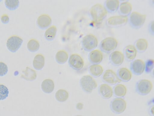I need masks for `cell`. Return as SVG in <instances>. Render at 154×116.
<instances>
[{"instance_id": "1", "label": "cell", "mask_w": 154, "mask_h": 116, "mask_svg": "<svg viewBox=\"0 0 154 116\" xmlns=\"http://www.w3.org/2000/svg\"><path fill=\"white\" fill-rule=\"evenodd\" d=\"M90 13L93 21L97 23L102 21L105 18L108 12L103 5L98 3L91 7Z\"/></svg>"}, {"instance_id": "2", "label": "cell", "mask_w": 154, "mask_h": 116, "mask_svg": "<svg viewBox=\"0 0 154 116\" xmlns=\"http://www.w3.org/2000/svg\"><path fill=\"white\" fill-rule=\"evenodd\" d=\"M146 19V15L138 12L133 11L128 17V21L130 26L134 29H139L144 24Z\"/></svg>"}, {"instance_id": "3", "label": "cell", "mask_w": 154, "mask_h": 116, "mask_svg": "<svg viewBox=\"0 0 154 116\" xmlns=\"http://www.w3.org/2000/svg\"><path fill=\"white\" fill-rule=\"evenodd\" d=\"M118 41L115 38L109 37L103 39L100 44V50L106 53H111L117 47Z\"/></svg>"}, {"instance_id": "4", "label": "cell", "mask_w": 154, "mask_h": 116, "mask_svg": "<svg viewBox=\"0 0 154 116\" xmlns=\"http://www.w3.org/2000/svg\"><path fill=\"white\" fill-rule=\"evenodd\" d=\"M152 82L147 79H143L138 81L135 85L137 92L142 95H146L149 94L153 88Z\"/></svg>"}, {"instance_id": "5", "label": "cell", "mask_w": 154, "mask_h": 116, "mask_svg": "<svg viewBox=\"0 0 154 116\" xmlns=\"http://www.w3.org/2000/svg\"><path fill=\"white\" fill-rule=\"evenodd\" d=\"M80 84L83 91L88 93H91L97 86V81L90 75L82 76L80 79Z\"/></svg>"}, {"instance_id": "6", "label": "cell", "mask_w": 154, "mask_h": 116, "mask_svg": "<svg viewBox=\"0 0 154 116\" xmlns=\"http://www.w3.org/2000/svg\"><path fill=\"white\" fill-rule=\"evenodd\" d=\"M82 44L85 50L91 51L95 49L98 46V39L94 34H88L83 37Z\"/></svg>"}, {"instance_id": "7", "label": "cell", "mask_w": 154, "mask_h": 116, "mask_svg": "<svg viewBox=\"0 0 154 116\" xmlns=\"http://www.w3.org/2000/svg\"><path fill=\"white\" fill-rule=\"evenodd\" d=\"M127 107L126 101L122 98L116 97L113 99L110 103V108L112 111L117 114L123 112Z\"/></svg>"}, {"instance_id": "8", "label": "cell", "mask_w": 154, "mask_h": 116, "mask_svg": "<svg viewBox=\"0 0 154 116\" xmlns=\"http://www.w3.org/2000/svg\"><path fill=\"white\" fill-rule=\"evenodd\" d=\"M128 17L121 15L111 16L107 19L106 23L110 27L122 26L125 25L128 21Z\"/></svg>"}, {"instance_id": "9", "label": "cell", "mask_w": 154, "mask_h": 116, "mask_svg": "<svg viewBox=\"0 0 154 116\" xmlns=\"http://www.w3.org/2000/svg\"><path fill=\"white\" fill-rule=\"evenodd\" d=\"M102 79L104 82L109 85L117 84L121 82L117 73L111 69L106 70L102 74Z\"/></svg>"}, {"instance_id": "10", "label": "cell", "mask_w": 154, "mask_h": 116, "mask_svg": "<svg viewBox=\"0 0 154 116\" xmlns=\"http://www.w3.org/2000/svg\"><path fill=\"white\" fill-rule=\"evenodd\" d=\"M23 41L22 39L18 36L12 35L9 37L7 40L6 46L9 51L14 53L20 48Z\"/></svg>"}, {"instance_id": "11", "label": "cell", "mask_w": 154, "mask_h": 116, "mask_svg": "<svg viewBox=\"0 0 154 116\" xmlns=\"http://www.w3.org/2000/svg\"><path fill=\"white\" fill-rule=\"evenodd\" d=\"M130 67L132 73L136 75H140L145 71V62L140 59L134 60L132 61Z\"/></svg>"}, {"instance_id": "12", "label": "cell", "mask_w": 154, "mask_h": 116, "mask_svg": "<svg viewBox=\"0 0 154 116\" xmlns=\"http://www.w3.org/2000/svg\"><path fill=\"white\" fill-rule=\"evenodd\" d=\"M69 66L74 69L79 70L81 69L84 65V62L82 58L77 54H73L70 55L69 60Z\"/></svg>"}, {"instance_id": "13", "label": "cell", "mask_w": 154, "mask_h": 116, "mask_svg": "<svg viewBox=\"0 0 154 116\" xmlns=\"http://www.w3.org/2000/svg\"><path fill=\"white\" fill-rule=\"evenodd\" d=\"M125 56L123 53L119 50L114 51L109 55V60L111 63L115 66H119L124 62Z\"/></svg>"}, {"instance_id": "14", "label": "cell", "mask_w": 154, "mask_h": 116, "mask_svg": "<svg viewBox=\"0 0 154 116\" xmlns=\"http://www.w3.org/2000/svg\"><path fill=\"white\" fill-rule=\"evenodd\" d=\"M98 92L101 97L105 99L110 98L113 94V89L109 85L106 83L100 85Z\"/></svg>"}, {"instance_id": "15", "label": "cell", "mask_w": 154, "mask_h": 116, "mask_svg": "<svg viewBox=\"0 0 154 116\" xmlns=\"http://www.w3.org/2000/svg\"><path fill=\"white\" fill-rule=\"evenodd\" d=\"M137 51L134 45L129 44L127 45L124 50L125 57L129 61H132L135 60Z\"/></svg>"}, {"instance_id": "16", "label": "cell", "mask_w": 154, "mask_h": 116, "mask_svg": "<svg viewBox=\"0 0 154 116\" xmlns=\"http://www.w3.org/2000/svg\"><path fill=\"white\" fill-rule=\"evenodd\" d=\"M89 59L92 64H99L103 59V52L100 50L95 49L90 51Z\"/></svg>"}, {"instance_id": "17", "label": "cell", "mask_w": 154, "mask_h": 116, "mask_svg": "<svg viewBox=\"0 0 154 116\" xmlns=\"http://www.w3.org/2000/svg\"><path fill=\"white\" fill-rule=\"evenodd\" d=\"M117 75L121 81L128 82L132 79V72L126 67H121L118 70Z\"/></svg>"}, {"instance_id": "18", "label": "cell", "mask_w": 154, "mask_h": 116, "mask_svg": "<svg viewBox=\"0 0 154 116\" xmlns=\"http://www.w3.org/2000/svg\"><path fill=\"white\" fill-rule=\"evenodd\" d=\"M132 5L128 1H123L120 3L118 10L120 15L128 16L132 12Z\"/></svg>"}, {"instance_id": "19", "label": "cell", "mask_w": 154, "mask_h": 116, "mask_svg": "<svg viewBox=\"0 0 154 116\" xmlns=\"http://www.w3.org/2000/svg\"><path fill=\"white\" fill-rule=\"evenodd\" d=\"M120 3L118 0H107L105 1L104 6L108 12L113 13L118 10Z\"/></svg>"}, {"instance_id": "20", "label": "cell", "mask_w": 154, "mask_h": 116, "mask_svg": "<svg viewBox=\"0 0 154 116\" xmlns=\"http://www.w3.org/2000/svg\"><path fill=\"white\" fill-rule=\"evenodd\" d=\"M51 23V19L48 14H42L40 15L37 19V23L41 28H45L48 27Z\"/></svg>"}, {"instance_id": "21", "label": "cell", "mask_w": 154, "mask_h": 116, "mask_svg": "<svg viewBox=\"0 0 154 116\" xmlns=\"http://www.w3.org/2000/svg\"><path fill=\"white\" fill-rule=\"evenodd\" d=\"M89 70L91 74L95 77H100L104 72L103 67L100 64H92L89 67Z\"/></svg>"}, {"instance_id": "22", "label": "cell", "mask_w": 154, "mask_h": 116, "mask_svg": "<svg viewBox=\"0 0 154 116\" xmlns=\"http://www.w3.org/2000/svg\"><path fill=\"white\" fill-rule=\"evenodd\" d=\"M127 89L126 87L122 84H117L113 89V94L117 97H124L126 94Z\"/></svg>"}, {"instance_id": "23", "label": "cell", "mask_w": 154, "mask_h": 116, "mask_svg": "<svg viewBox=\"0 0 154 116\" xmlns=\"http://www.w3.org/2000/svg\"><path fill=\"white\" fill-rule=\"evenodd\" d=\"M22 72L23 74L21 77L26 80L32 81L36 79L37 75L35 71L29 67H26Z\"/></svg>"}, {"instance_id": "24", "label": "cell", "mask_w": 154, "mask_h": 116, "mask_svg": "<svg viewBox=\"0 0 154 116\" xmlns=\"http://www.w3.org/2000/svg\"><path fill=\"white\" fill-rule=\"evenodd\" d=\"M134 45L137 52L143 53L147 49L148 46V43L146 39L140 38L136 40Z\"/></svg>"}, {"instance_id": "25", "label": "cell", "mask_w": 154, "mask_h": 116, "mask_svg": "<svg viewBox=\"0 0 154 116\" xmlns=\"http://www.w3.org/2000/svg\"><path fill=\"white\" fill-rule=\"evenodd\" d=\"M54 85L53 81L50 79L44 80L42 82L41 88L42 91L46 93H50L53 91Z\"/></svg>"}, {"instance_id": "26", "label": "cell", "mask_w": 154, "mask_h": 116, "mask_svg": "<svg viewBox=\"0 0 154 116\" xmlns=\"http://www.w3.org/2000/svg\"><path fill=\"white\" fill-rule=\"evenodd\" d=\"M45 58L41 54L36 55L34 57L33 61V66L35 69L38 70L41 69L45 64Z\"/></svg>"}, {"instance_id": "27", "label": "cell", "mask_w": 154, "mask_h": 116, "mask_svg": "<svg viewBox=\"0 0 154 116\" xmlns=\"http://www.w3.org/2000/svg\"><path fill=\"white\" fill-rule=\"evenodd\" d=\"M57 62L59 63L62 64L65 63L68 59L67 53L63 50L58 51L55 55Z\"/></svg>"}, {"instance_id": "28", "label": "cell", "mask_w": 154, "mask_h": 116, "mask_svg": "<svg viewBox=\"0 0 154 116\" xmlns=\"http://www.w3.org/2000/svg\"><path fill=\"white\" fill-rule=\"evenodd\" d=\"M55 97L58 102H63L66 101L69 97L68 92L64 89L58 90L56 93Z\"/></svg>"}, {"instance_id": "29", "label": "cell", "mask_w": 154, "mask_h": 116, "mask_svg": "<svg viewBox=\"0 0 154 116\" xmlns=\"http://www.w3.org/2000/svg\"><path fill=\"white\" fill-rule=\"evenodd\" d=\"M57 31V28L53 25L48 28L45 33L46 39L48 40H52L55 37Z\"/></svg>"}, {"instance_id": "30", "label": "cell", "mask_w": 154, "mask_h": 116, "mask_svg": "<svg viewBox=\"0 0 154 116\" xmlns=\"http://www.w3.org/2000/svg\"><path fill=\"white\" fill-rule=\"evenodd\" d=\"M39 47L38 42L35 39H31L28 42L27 48L30 52H35L37 51Z\"/></svg>"}, {"instance_id": "31", "label": "cell", "mask_w": 154, "mask_h": 116, "mask_svg": "<svg viewBox=\"0 0 154 116\" xmlns=\"http://www.w3.org/2000/svg\"><path fill=\"white\" fill-rule=\"evenodd\" d=\"M5 7L10 10H14L18 7L19 2L17 0H6L5 1Z\"/></svg>"}, {"instance_id": "32", "label": "cell", "mask_w": 154, "mask_h": 116, "mask_svg": "<svg viewBox=\"0 0 154 116\" xmlns=\"http://www.w3.org/2000/svg\"><path fill=\"white\" fill-rule=\"evenodd\" d=\"M154 67V60L152 59H148L145 62V71L147 73L151 72Z\"/></svg>"}, {"instance_id": "33", "label": "cell", "mask_w": 154, "mask_h": 116, "mask_svg": "<svg viewBox=\"0 0 154 116\" xmlns=\"http://www.w3.org/2000/svg\"><path fill=\"white\" fill-rule=\"evenodd\" d=\"M9 90L5 85L0 84V100L5 99L8 96Z\"/></svg>"}, {"instance_id": "34", "label": "cell", "mask_w": 154, "mask_h": 116, "mask_svg": "<svg viewBox=\"0 0 154 116\" xmlns=\"http://www.w3.org/2000/svg\"><path fill=\"white\" fill-rule=\"evenodd\" d=\"M8 67L5 63L0 62V76L5 75L8 72Z\"/></svg>"}, {"instance_id": "35", "label": "cell", "mask_w": 154, "mask_h": 116, "mask_svg": "<svg viewBox=\"0 0 154 116\" xmlns=\"http://www.w3.org/2000/svg\"><path fill=\"white\" fill-rule=\"evenodd\" d=\"M148 30L149 33L152 35H154V21H151L148 24Z\"/></svg>"}, {"instance_id": "36", "label": "cell", "mask_w": 154, "mask_h": 116, "mask_svg": "<svg viewBox=\"0 0 154 116\" xmlns=\"http://www.w3.org/2000/svg\"><path fill=\"white\" fill-rule=\"evenodd\" d=\"M9 18L8 15L6 14L2 15L1 17V21L4 24H7L9 21Z\"/></svg>"}, {"instance_id": "37", "label": "cell", "mask_w": 154, "mask_h": 116, "mask_svg": "<svg viewBox=\"0 0 154 116\" xmlns=\"http://www.w3.org/2000/svg\"><path fill=\"white\" fill-rule=\"evenodd\" d=\"M154 105H152L149 109V112L152 116H154Z\"/></svg>"}, {"instance_id": "38", "label": "cell", "mask_w": 154, "mask_h": 116, "mask_svg": "<svg viewBox=\"0 0 154 116\" xmlns=\"http://www.w3.org/2000/svg\"><path fill=\"white\" fill-rule=\"evenodd\" d=\"M83 104L81 103H78L76 105L77 108L79 110L82 109L83 107Z\"/></svg>"}, {"instance_id": "39", "label": "cell", "mask_w": 154, "mask_h": 116, "mask_svg": "<svg viewBox=\"0 0 154 116\" xmlns=\"http://www.w3.org/2000/svg\"><path fill=\"white\" fill-rule=\"evenodd\" d=\"M75 116H83L78 115Z\"/></svg>"}]
</instances>
